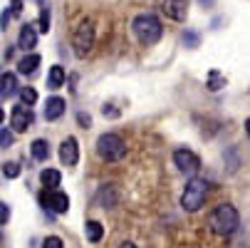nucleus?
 I'll return each instance as SVG.
<instances>
[{"label":"nucleus","mask_w":250,"mask_h":248,"mask_svg":"<svg viewBox=\"0 0 250 248\" xmlns=\"http://www.w3.org/2000/svg\"><path fill=\"white\" fill-rule=\"evenodd\" d=\"M208 224H210V231H213V233H218V236H230V233L238 228L240 216H238L235 206H230V203H218L216 208L210 211Z\"/></svg>","instance_id":"obj_1"},{"label":"nucleus","mask_w":250,"mask_h":248,"mask_svg":"<svg viewBox=\"0 0 250 248\" xmlns=\"http://www.w3.org/2000/svg\"><path fill=\"white\" fill-rule=\"evenodd\" d=\"M131 30L136 35V40L141 45H154L161 40L164 35V27H161V20L151 13H144V15H136L134 23H131Z\"/></svg>","instance_id":"obj_2"},{"label":"nucleus","mask_w":250,"mask_h":248,"mask_svg":"<svg viewBox=\"0 0 250 248\" xmlns=\"http://www.w3.org/2000/svg\"><path fill=\"white\" fill-rule=\"evenodd\" d=\"M97 154L102 161H119L126 154V144L119 134H102L97 139Z\"/></svg>","instance_id":"obj_3"},{"label":"nucleus","mask_w":250,"mask_h":248,"mask_svg":"<svg viewBox=\"0 0 250 248\" xmlns=\"http://www.w3.org/2000/svg\"><path fill=\"white\" fill-rule=\"evenodd\" d=\"M206 196H208V184H206L203 179H191V181L186 184V189H184L181 206L193 214V211H198V208L203 206Z\"/></svg>","instance_id":"obj_4"},{"label":"nucleus","mask_w":250,"mask_h":248,"mask_svg":"<svg viewBox=\"0 0 250 248\" xmlns=\"http://www.w3.org/2000/svg\"><path fill=\"white\" fill-rule=\"evenodd\" d=\"M72 45H75V55L77 57H87V52L94 47V25H92V20H82L77 25Z\"/></svg>","instance_id":"obj_5"},{"label":"nucleus","mask_w":250,"mask_h":248,"mask_svg":"<svg viewBox=\"0 0 250 248\" xmlns=\"http://www.w3.org/2000/svg\"><path fill=\"white\" fill-rule=\"evenodd\" d=\"M32 122H35V114L30 110V104H15L10 112V127L15 132H25L32 127Z\"/></svg>","instance_id":"obj_6"},{"label":"nucleus","mask_w":250,"mask_h":248,"mask_svg":"<svg viewBox=\"0 0 250 248\" xmlns=\"http://www.w3.org/2000/svg\"><path fill=\"white\" fill-rule=\"evenodd\" d=\"M173 164L178 166V171L191 174V176L201 169V159H198L191 149H176V152H173Z\"/></svg>","instance_id":"obj_7"},{"label":"nucleus","mask_w":250,"mask_h":248,"mask_svg":"<svg viewBox=\"0 0 250 248\" xmlns=\"http://www.w3.org/2000/svg\"><path fill=\"white\" fill-rule=\"evenodd\" d=\"M40 201L52 211V214H67V208H69V199L67 194H62L60 189H50V191H42Z\"/></svg>","instance_id":"obj_8"},{"label":"nucleus","mask_w":250,"mask_h":248,"mask_svg":"<svg viewBox=\"0 0 250 248\" xmlns=\"http://www.w3.org/2000/svg\"><path fill=\"white\" fill-rule=\"evenodd\" d=\"M60 161L64 166H75L80 161V147H77V139L75 136H67L62 144H60Z\"/></svg>","instance_id":"obj_9"},{"label":"nucleus","mask_w":250,"mask_h":248,"mask_svg":"<svg viewBox=\"0 0 250 248\" xmlns=\"http://www.w3.org/2000/svg\"><path fill=\"white\" fill-rule=\"evenodd\" d=\"M164 13L166 18L171 20H186V13H188V5H186V0H166V5H164Z\"/></svg>","instance_id":"obj_10"},{"label":"nucleus","mask_w":250,"mask_h":248,"mask_svg":"<svg viewBox=\"0 0 250 248\" xmlns=\"http://www.w3.org/2000/svg\"><path fill=\"white\" fill-rule=\"evenodd\" d=\"M64 114V99L62 97H50L47 104H45V119L47 122H55Z\"/></svg>","instance_id":"obj_11"},{"label":"nucleus","mask_w":250,"mask_h":248,"mask_svg":"<svg viewBox=\"0 0 250 248\" xmlns=\"http://www.w3.org/2000/svg\"><path fill=\"white\" fill-rule=\"evenodd\" d=\"M35 43H38V32H35L32 25H22L20 27V35H18V47H22L25 52L35 47Z\"/></svg>","instance_id":"obj_12"},{"label":"nucleus","mask_w":250,"mask_h":248,"mask_svg":"<svg viewBox=\"0 0 250 248\" xmlns=\"http://www.w3.org/2000/svg\"><path fill=\"white\" fill-rule=\"evenodd\" d=\"M64 80H67V72H64L62 65L50 67V75H47V87H50V90H60V87L64 85Z\"/></svg>","instance_id":"obj_13"},{"label":"nucleus","mask_w":250,"mask_h":248,"mask_svg":"<svg viewBox=\"0 0 250 248\" xmlns=\"http://www.w3.org/2000/svg\"><path fill=\"white\" fill-rule=\"evenodd\" d=\"M40 55H27V57H22L20 62H18V69L22 75H35L38 72V67H40Z\"/></svg>","instance_id":"obj_14"},{"label":"nucleus","mask_w":250,"mask_h":248,"mask_svg":"<svg viewBox=\"0 0 250 248\" xmlns=\"http://www.w3.org/2000/svg\"><path fill=\"white\" fill-rule=\"evenodd\" d=\"M30 152H32V157L38 159V161H47L50 159V144H47V139H35L32 144H30Z\"/></svg>","instance_id":"obj_15"},{"label":"nucleus","mask_w":250,"mask_h":248,"mask_svg":"<svg viewBox=\"0 0 250 248\" xmlns=\"http://www.w3.org/2000/svg\"><path fill=\"white\" fill-rule=\"evenodd\" d=\"M0 85H3V90H0V94H3V99L13 97L18 92V80L13 72H3V77H0Z\"/></svg>","instance_id":"obj_16"},{"label":"nucleus","mask_w":250,"mask_h":248,"mask_svg":"<svg viewBox=\"0 0 250 248\" xmlns=\"http://www.w3.org/2000/svg\"><path fill=\"white\" fill-rule=\"evenodd\" d=\"M40 181H42L47 189H57V186L62 184V174H60L57 169H45V171L40 174Z\"/></svg>","instance_id":"obj_17"},{"label":"nucleus","mask_w":250,"mask_h":248,"mask_svg":"<svg viewBox=\"0 0 250 248\" xmlns=\"http://www.w3.org/2000/svg\"><path fill=\"white\" fill-rule=\"evenodd\" d=\"M84 231H87V241H92V243H99L102 236H104V226L99 221H87Z\"/></svg>","instance_id":"obj_18"},{"label":"nucleus","mask_w":250,"mask_h":248,"mask_svg":"<svg viewBox=\"0 0 250 248\" xmlns=\"http://www.w3.org/2000/svg\"><path fill=\"white\" fill-rule=\"evenodd\" d=\"M38 3H40V20H38V30H40V32H47V30H50V8H47L45 0H38Z\"/></svg>","instance_id":"obj_19"},{"label":"nucleus","mask_w":250,"mask_h":248,"mask_svg":"<svg viewBox=\"0 0 250 248\" xmlns=\"http://www.w3.org/2000/svg\"><path fill=\"white\" fill-rule=\"evenodd\" d=\"M221 87H226V77L218 72V69H210V72H208V90L216 92V90H221Z\"/></svg>","instance_id":"obj_20"},{"label":"nucleus","mask_w":250,"mask_h":248,"mask_svg":"<svg viewBox=\"0 0 250 248\" xmlns=\"http://www.w3.org/2000/svg\"><path fill=\"white\" fill-rule=\"evenodd\" d=\"M20 99H22V104H30L32 107V104L38 102V92H35L32 87H22L20 90Z\"/></svg>","instance_id":"obj_21"},{"label":"nucleus","mask_w":250,"mask_h":248,"mask_svg":"<svg viewBox=\"0 0 250 248\" xmlns=\"http://www.w3.org/2000/svg\"><path fill=\"white\" fill-rule=\"evenodd\" d=\"M184 45H186V47H191V50H193V47H198V45H201L198 32H193V30H186V32H184Z\"/></svg>","instance_id":"obj_22"},{"label":"nucleus","mask_w":250,"mask_h":248,"mask_svg":"<svg viewBox=\"0 0 250 248\" xmlns=\"http://www.w3.org/2000/svg\"><path fill=\"white\" fill-rule=\"evenodd\" d=\"M3 174L8 176V179H15V176H20V166L15 161H5L3 164Z\"/></svg>","instance_id":"obj_23"},{"label":"nucleus","mask_w":250,"mask_h":248,"mask_svg":"<svg viewBox=\"0 0 250 248\" xmlns=\"http://www.w3.org/2000/svg\"><path fill=\"white\" fill-rule=\"evenodd\" d=\"M42 248H64V246H62V238L60 236H47L42 241Z\"/></svg>","instance_id":"obj_24"},{"label":"nucleus","mask_w":250,"mask_h":248,"mask_svg":"<svg viewBox=\"0 0 250 248\" xmlns=\"http://www.w3.org/2000/svg\"><path fill=\"white\" fill-rule=\"evenodd\" d=\"M13 144V134L8 132V127L0 129V147H10Z\"/></svg>","instance_id":"obj_25"},{"label":"nucleus","mask_w":250,"mask_h":248,"mask_svg":"<svg viewBox=\"0 0 250 248\" xmlns=\"http://www.w3.org/2000/svg\"><path fill=\"white\" fill-rule=\"evenodd\" d=\"M8 219H10V208H8V203H0V224H8Z\"/></svg>","instance_id":"obj_26"},{"label":"nucleus","mask_w":250,"mask_h":248,"mask_svg":"<svg viewBox=\"0 0 250 248\" xmlns=\"http://www.w3.org/2000/svg\"><path fill=\"white\" fill-rule=\"evenodd\" d=\"M102 114H104V117H112V119H117V117H119V112H117V110H112V104H104Z\"/></svg>","instance_id":"obj_27"},{"label":"nucleus","mask_w":250,"mask_h":248,"mask_svg":"<svg viewBox=\"0 0 250 248\" xmlns=\"http://www.w3.org/2000/svg\"><path fill=\"white\" fill-rule=\"evenodd\" d=\"M77 122H80L82 127H89V124H92V119H89V114H84V112H80V114H77Z\"/></svg>","instance_id":"obj_28"},{"label":"nucleus","mask_w":250,"mask_h":248,"mask_svg":"<svg viewBox=\"0 0 250 248\" xmlns=\"http://www.w3.org/2000/svg\"><path fill=\"white\" fill-rule=\"evenodd\" d=\"M22 13V3L20 0H13V15H20Z\"/></svg>","instance_id":"obj_29"},{"label":"nucleus","mask_w":250,"mask_h":248,"mask_svg":"<svg viewBox=\"0 0 250 248\" xmlns=\"http://www.w3.org/2000/svg\"><path fill=\"white\" fill-rule=\"evenodd\" d=\"M8 20H10V13H8V10H3V30L8 27Z\"/></svg>","instance_id":"obj_30"},{"label":"nucleus","mask_w":250,"mask_h":248,"mask_svg":"<svg viewBox=\"0 0 250 248\" xmlns=\"http://www.w3.org/2000/svg\"><path fill=\"white\" fill-rule=\"evenodd\" d=\"M119 248H136L134 243H129V241H124V243H119Z\"/></svg>","instance_id":"obj_31"},{"label":"nucleus","mask_w":250,"mask_h":248,"mask_svg":"<svg viewBox=\"0 0 250 248\" xmlns=\"http://www.w3.org/2000/svg\"><path fill=\"white\" fill-rule=\"evenodd\" d=\"M245 134H248V136H250V117H248V119H245Z\"/></svg>","instance_id":"obj_32"}]
</instances>
